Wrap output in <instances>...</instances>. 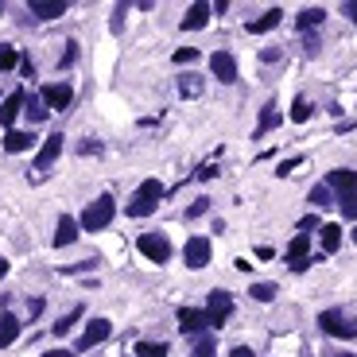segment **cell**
<instances>
[{
  "label": "cell",
  "mask_w": 357,
  "mask_h": 357,
  "mask_svg": "<svg viewBox=\"0 0 357 357\" xmlns=\"http://www.w3.org/2000/svg\"><path fill=\"white\" fill-rule=\"evenodd\" d=\"M113 214H117V206H113V194H101V199H93L86 210H82V229L98 233V229H105V226L113 221Z\"/></svg>",
  "instance_id": "obj_2"
},
{
  "label": "cell",
  "mask_w": 357,
  "mask_h": 357,
  "mask_svg": "<svg viewBox=\"0 0 357 357\" xmlns=\"http://www.w3.org/2000/svg\"><path fill=\"white\" fill-rule=\"evenodd\" d=\"M280 20H284V12H280V8H268L264 16H260V20L248 24V31H253V35H264V31H272Z\"/></svg>",
  "instance_id": "obj_19"
},
{
  "label": "cell",
  "mask_w": 357,
  "mask_h": 357,
  "mask_svg": "<svg viewBox=\"0 0 357 357\" xmlns=\"http://www.w3.org/2000/svg\"><path fill=\"white\" fill-rule=\"evenodd\" d=\"M194 59H199V51H194V47H178V51H175V62H178V66H187V62H194Z\"/></svg>",
  "instance_id": "obj_32"
},
{
  "label": "cell",
  "mask_w": 357,
  "mask_h": 357,
  "mask_svg": "<svg viewBox=\"0 0 357 357\" xmlns=\"http://www.w3.org/2000/svg\"><path fill=\"white\" fill-rule=\"evenodd\" d=\"M338 245H342V229L322 226V253H338Z\"/></svg>",
  "instance_id": "obj_25"
},
{
  "label": "cell",
  "mask_w": 357,
  "mask_h": 357,
  "mask_svg": "<svg viewBox=\"0 0 357 357\" xmlns=\"http://www.w3.org/2000/svg\"><path fill=\"white\" fill-rule=\"evenodd\" d=\"M190 357H214V342H210V338H202L199 346H194V354Z\"/></svg>",
  "instance_id": "obj_34"
},
{
  "label": "cell",
  "mask_w": 357,
  "mask_h": 357,
  "mask_svg": "<svg viewBox=\"0 0 357 357\" xmlns=\"http://www.w3.org/2000/svg\"><path fill=\"white\" fill-rule=\"evenodd\" d=\"M342 8H346V16L357 24V0H349V4H342Z\"/></svg>",
  "instance_id": "obj_40"
},
{
  "label": "cell",
  "mask_w": 357,
  "mask_h": 357,
  "mask_svg": "<svg viewBox=\"0 0 357 357\" xmlns=\"http://www.w3.org/2000/svg\"><path fill=\"white\" fill-rule=\"evenodd\" d=\"M74 237H78V221H74V218H59V229H55V245L66 248V245H74Z\"/></svg>",
  "instance_id": "obj_18"
},
{
  "label": "cell",
  "mask_w": 357,
  "mask_h": 357,
  "mask_svg": "<svg viewBox=\"0 0 357 357\" xmlns=\"http://www.w3.org/2000/svg\"><path fill=\"white\" fill-rule=\"evenodd\" d=\"M303 47H307V55H315V51H318V35H303Z\"/></svg>",
  "instance_id": "obj_39"
},
{
  "label": "cell",
  "mask_w": 357,
  "mask_h": 357,
  "mask_svg": "<svg viewBox=\"0 0 357 357\" xmlns=\"http://www.w3.org/2000/svg\"><path fill=\"white\" fill-rule=\"evenodd\" d=\"M318 327L330 338H357V318L346 315V311H322L318 315Z\"/></svg>",
  "instance_id": "obj_3"
},
{
  "label": "cell",
  "mask_w": 357,
  "mask_h": 357,
  "mask_svg": "<svg viewBox=\"0 0 357 357\" xmlns=\"http://www.w3.org/2000/svg\"><path fill=\"white\" fill-rule=\"evenodd\" d=\"M136 357H167L163 342H136Z\"/></svg>",
  "instance_id": "obj_26"
},
{
  "label": "cell",
  "mask_w": 357,
  "mask_h": 357,
  "mask_svg": "<svg viewBox=\"0 0 357 357\" xmlns=\"http://www.w3.org/2000/svg\"><path fill=\"white\" fill-rule=\"evenodd\" d=\"M334 357H354V354H334Z\"/></svg>",
  "instance_id": "obj_44"
},
{
  "label": "cell",
  "mask_w": 357,
  "mask_h": 357,
  "mask_svg": "<svg viewBox=\"0 0 357 357\" xmlns=\"http://www.w3.org/2000/svg\"><path fill=\"white\" fill-rule=\"evenodd\" d=\"M31 8V16H35V20H59V16H66V0H31L28 4Z\"/></svg>",
  "instance_id": "obj_9"
},
{
  "label": "cell",
  "mask_w": 357,
  "mask_h": 357,
  "mask_svg": "<svg viewBox=\"0 0 357 357\" xmlns=\"http://www.w3.org/2000/svg\"><path fill=\"white\" fill-rule=\"evenodd\" d=\"M59 152H62V132H51V136H47V144L39 148V159H35V163H39V171H47L51 163L59 159Z\"/></svg>",
  "instance_id": "obj_15"
},
{
  "label": "cell",
  "mask_w": 357,
  "mask_h": 357,
  "mask_svg": "<svg viewBox=\"0 0 357 357\" xmlns=\"http://www.w3.org/2000/svg\"><path fill=\"white\" fill-rule=\"evenodd\" d=\"M322 20H327V8H307V12H299L295 16V28L311 35V28H318Z\"/></svg>",
  "instance_id": "obj_20"
},
{
  "label": "cell",
  "mask_w": 357,
  "mask_h": 357,
  "mask_svg": "<svg viewBox=\"0 0 357 357\" xmlns=\"http://www.w3.org/2000/svg\"><path fill=\"white\" fill-rule=\"evenodd\" d=\"M12 66H16V47L0 43V74H4V70H12Z\"/></svg>",
  "instance_id": "obj_31"
},
{
  "label": "cell",
  "mask_w": 357,
  "mask_h": 357,
  "mask_svg": "<svg viewBox=\"0 0 357 357\" xmlns=\"http://www.w3.org/2000/svg\"><path fill=\"white\" fill-rule=\"evenodd\" d=\"M43 101H47L51 109H66L70 101H74V89L66 82H55V86H43Z\"/></svg>",
  "instance_id": "obj_10"
},
{
  "label": "cell",
  "mask_w": 357,
  "mask_h": 357,
  "mask_svg": "<svg viewBox=\"0 0 357 357\" xmlns=\"http://www.w3.org/2000/svg\"><path fill=\"white\" fill-rule=\"evenodd\" d=\"M229 315H233V295H229V291H210V299H206L210 327H221Z\"/></svg>",
  "instance_id": "obj_5"
},
{
  "label": "cell",
  "mask_w": 357,
  "mask_h": 357,
  "mask_svg": "<svg viewBox=\"0 0 357 357\" xmlns=\"http://www.w3.org/2000/svg\"><path fill=\"white\" fill-rule=\"evenodd\" d=\"M159 199H163V183H159V178H144L140 190L132 194V202H129V214H132V218H148L152 210L159 206Z\"/></svg>",
  "instance_id": "obj_1"
},
{
  "label": "cell",
  "mask_w": 357,
  "mask_h": 357,
  "mask_svg": "<svg viewBox=\"0 0 357 357\" xmlns=\"http://www.w3.org/2000/svg\"><path fill=\"white\" fill-rule=\"evenodd\" d=\"M276 125H280V113H276V105H264V113H260V120H257V136L272 132Z\"/></svg>",
  "instance_id": "obj_23"
},
{
  "label": "cell",
  "mask_w": 357,
  "mask_h": 357,
  "mask_svg": "<svg viewBox=\"0 0 357 357\" xmlns=\"http://www.w3.org/2000/svg\"><path fill=\"white\" fill-rule=\"evenodd\" d=\"M47 357H70V349H51Z\"/></svg>",
  "instance_id": "obj_42"
},
{
  "label": "cell",
  "mask_w": 357,
  "mask_h": 357,
  "mask_svg": "<svg viewBox=\"0 0 357 357\" xmlns=\"http://www.w3.org/2000/svg\"><path fill=\"white\" fill-rule=\"evenodd\" d=\"M178 327L187 330V334H199L202 327H210V318H206V311H199V307H183L178 311Z\"/></svg>",
  "instance_id": "obj_14"
},
{
  "label": "cell",
  "mask_w": 357,
  "mask_h": 357,
  "mask_svg": "<svg viewBox=\"0 0 357 357\" xmlns=\"http://www.w3.org/2000/svg\"><path fill=\"white\" fill-rule=\"evenodd\" d=\"M125 8H132V4H117V12H113V31H120V24H125Z\"/></svg>",
  "instance_id": "obj_37"
},
{
  "label": "cell",
  "mask_w": 357,
  "mask_h": 357,
  "mask_svg": "<svg viewBox=\"0 0 357 357\" xmlns=\"http://www.w3.org/2000/svg\"><path fill=\"white\" fill-rule=\"evenodd\" d=\"M24 113H28V120H43L47 117V105H43V98H28L24 101Z\"/></svg>",
  "instance_id": "obj_27"
},
{
  "label": "cell",
  "mask_w": 357,
  "mask_h": 357,
  "mask_svg": "<svg viewBox=\"0 0 357 357\" xmlns=\"http://www.w3.org/2000/svg\"><path fill=\"white\" fill-rule=\"evenodd\" d=\"M183 257H187V268H206L210 264V241L206 237H190L187 248H183Z\"/></svg>",
  "instance_id": "obj_8"
},
{
  "label": "cell",
  "mask_w": 357,
  "mask_h": 357,
  "mask_svg": "<svg viewBox=\"0 0 357 357\" xmlns=\"http://www.w3.org/2000/svg\"><path fill=\"white\" fill-rule=\"evenodd\" d=\"M311 117V105L307 101H295V105H291V120H307Z\"/></svg>",
  "instance_id": "obj_33"
},
{
  "label": "cell",
  "mask_w": 357,
  "mask_h": 357,
  "mask_svg": "<svg viewBox=\"0 0 357 357\" xmlns=\"http://www.w3.org/2000/svg\"><path fill=\"white\" fill-rule=\"evenodd\" d=\"M16 334H20V318L12 315V311H4L0 315V349H8L16 342Z\"/></svg>",
  "instance_id": "obj_17"
},
{
  "label": "cell",
  "mask_w": 357,
  "mask_h": 357,
  "mask_svg": "<svg viewBox=\"0 0 357 357\" xmlns=\"http://www.w3.org/2000/svg\"><path fill=\"white\" fill-rule=\"evenodd\" d=\"M253 299L257 303H272L276 299V284H253Z\"/></svg>",
  "instance_id": "obj_29"
},
{
  "label": "cell",
  "mask_w": 357,
  "mask_h": 357,
  "mask_svg": "<svg viewBox=\"0 0 357 357\" xmlns=\"http://www.w3.org/2000/svg\"><path fill=\"white\" fill-rule=\"evenodd\" d=\"M0 8H4V4H0Z\"/></svg>",
  "instance_id": "obj_46"
},
{
  "label": "cell",
  "mask_w": 357,
  "mask_h": 357,
  "mask_svg": "<svg viewBox=\"0 0 357 357\" xmlns=\"http://www.w3.org/2000/svg\"><path fill=\"white\" fill-rule=\"evenodd\" d=\"M229 357H253V349H248V346H237V349H233Z\"/></svg>",
  "instance_id": "obj_41"
},
{
  "label": "cell",
  "mask_w": 357,
  "mask_h": 357,
  "mask_svg": "<svg viewBox=\"0 0 357 357\" xmlns=\"http://www.w3.org/2000/svg\"><path fill=\"white\" fill-rule=\"evenodd\" d=\"M210 70L218 74V82H237V59L229 55V51H214V59H210Z\"/></svg>",
  "instance_id": "obj_7"
},
{
  "label": "cell",
  "mask_w": 357,
  "mask_h": 357,
  "mask_svg": "<svg viewBox=\"0 0 357 357\" xmlns=\"http://www.w3.org/2000/svg\"><path fill=\"white\" fill-rule=\"evenodd\" d=\"M307 264H311V257H307V233H299V237L291 241V248H288V268H291V272H307Z\"/></svg>",
  "instance_id": "obj_11"
},
{
  "label": "cell",
  "mask_w": 357,
  "mask_h": 357,
  "mask_svg": "<svg viewBox=\"0 0 357 357\" xmlns=\"http://www.w3.org/2000/svg\"><path fill=\"white\" fill-rule=\"evenodd\" d=\"M338 210H342L346 221H357V190H346V194L338 199Z\"/></svg>",
  "instance_id": "obj_24"
},
{
  "label": "cell",
  "mask_w": 357,
  "mask_h": 357,
  "mask_svg": "<svg viewBox=\"0 0 357 357\" xmlns=\"http://www.w3.org/2000/svg\"><path fill=\"white\" fill-rule=\"evenodd\" d=\"M136 248L148 260H156V264H167V260H171V241L163 237V233H144V237L136 241Z\"/></svg>",
  "instance_id": "obj_4"
},
{
  "label": "cell",
  "mask_w": 357,
  "mask_h": 357,
  "mask_svg": "<svg viewBox=\"0 0 357 357\" xmlns=\"http://www.w3.org/2000/svg\"><path fill=\"white\" fill-rule=\"evenodd\" d=\"M354 245H357V229H354Z\"/></svg>",
  "instance_id": "obj_45"
},
{
  "label": "cell",
  "mask_w": 357,
  "mask_h": 357,
  "mask_svg": "<svg viewBox=\"0 0 357 357\" xmlns=\"http://www.w3.org/2000/svg\"><path fill=\"white\" fill-rule=\"evenodd\" d=\"M109 322H105V318H89V322H86V330H82V338H78V346H74V349H78V354H82V349H93V346H98V342H105V338H109Z\"/></svg>",
  "instance_id": "obj_6"
},
{
  "label": "cell",
  "mask_w": 357,
  "mask_h": 357,
  "mask_svg": "<svg viewBox=\"0 0 357 357\" xmlns=\"http://www.w3.org/2000/svg\"><path fill=\"white\" fill-rule=\"evenodd\" d=\"M334 202V194H330V187L327 183H318L315 190H311V206H330Z\"/></svg>",
  "instance_id": "obj_28"
},
{
  "label": "cell",
  "mask_w": 357,
  "mask_h": 357,
  "mask_svg": "<svg viewBox=\"0 0 357 357\" xmlns=\"http://www.w3.org/2000/svg\"><path fill=\"white\" fill-rule=\"evenodd\" d=\"M206 210H210V199H199V202H194V206L187 210V214H190V218H202V214H206Z\"/></svg>",
  "instance_id": "obj_36"
},
{
  "label": "cell",
  "mask_w": 357,
  "mask_h": 357,
  "mask_svg": "<svg viewBox=\"0 0 357 357\" xmlns=\"http://www.w3.org/2000/svg\"><path fill=\"white\" fill-rule=\"evenodd\" d=\"M327 187L330 190H338V194H346V190H357V171H330L327 175Z\"/></svg>",
  "instance_id": "obj_16"
},
{
  "label": "cell",
  "mask_w": 357,
  "mask_h": 357,
  "mask_svg": "<svg viewBox=\"0 0 357 357\" xmlns=\"http://www.w3.org/2000/svg\"><path fill=\"white\" fill-rule=\"evenodd\" d=\"M178 93H183L187 101L202 98V78L199 74H178Z\"/></svg>",
  "instance_id": "obj_21"
},
{
  "label": "cell",
  "mask_w": 357,
  "mask_h": 357,
  "mask_svg": "<svg viewBox=\"0 0 357 357\" xmlns=\"http://www.w3.org/2000/svg\"><path fill=\"white\" fill-rule=\"evenodd\" d=\"M31 144H35V132H8L4 136V148L8 152H28Z\"/></svg>",
  "instance_id": "obj_22"
},
{
  "label": "cell",
  "mask_w": 357,
  "mask_h": 357,
  "mask_svg": "<svg viewBox=\"0 0 357 357\" xmlns=\"http://www.w3.org/2000/svg\"><path fill=\"white\" fill-rule=\"evenodd\" d=\"M4 272H8V264H4V260H0V276H4Z\"/></svg>",
  "instance_id": "obj_43"
},
{
  "label": "cell",
  "mask_w": 357,
  "mask_h": 357,
  "mask_svg": "<svg viewBox=\"0 0 357 357\" xmlns=\"http://www.w3.org/2000/svg\"><path fill=\"white\" fill-rule=\"evenodd\" d=\"M74 59H78V43L70 39V43H66V55H62V70H66V66H70V62H74Z\"/></svg>",
  "instance_id": "obj_35"
},
{
  "label": "cell",
  "mask_w": 357,
  "mask_h": 357,
  "mask_svg": "<svg viewBox=\"0 0 357 357\" xmlns=\"http://www.w3.org/2000/svg\"><path fill=\"white\" fill-rule=\"evenodd\" d=\"M318 226H322V221H318L315 214H311V218H303V221H299V233H311V229H318Z\"/></svg>",
  "instance_id": "obj_38"
},
{
  "label": "cell",
  "mask_w": 357,
  "mask_h": 357,
  "mask_svg": "<svg viewBox=\"0 0 357 357\" xmlns=\"http://www.w3.org/2000/svg\"><path fill=\"white\" fill-rule=\"evenodd\" d=\"M210 16H214V8H210V4H190L187 8V16H183V31H199V28H206L210 24Z\"/></svg>",
  "instance_id": "obj_12"
},
{
  "label": "cell",
  "mask_w": 357,
  "mask_h": 357,
  "mask_svg": "<svg viewBox=\"0 0 357 357\" xmlns=\"http://www.w3.org/2000/svg\"><path fill=\"white\" fill-rule=\"evenodd\" d=\"M78 318H82V307H74L66 318H59V322H55V334H66V330H74V322H78Z\"/></svg>",
  "instance_id": "obj_30"
},
{
  "label": "cell",
  "mask_w": 357,
  "mask_h": 357,
  "mask_svg": "<svg viewBox=\"0 0 357 357\" xmlns=\"http://www.w3.org/2000/svg\"><path fill=\"white\" fill-rule=\"evenodd\" d=\"M24 101H28V93H24V89L8 93V98H4V105H0V120H4V125H16V117L24 113Z\"/></svg>",
  "instance_id": "obj_13"
}]
</instances>
